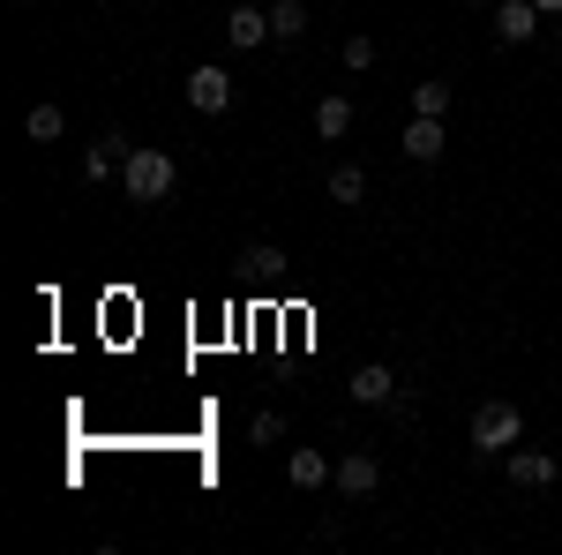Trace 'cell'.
<instances>
[{
	"label": "cell",
	"instance_id": "cb8c5ba5",
	"mask_svg": "<svg viewBox=\"0 0 562 555\" xmlns=\"http://www.w3.org/2000/svg\"><path fill=\"white\" fill-rule=\"evenodd\" d=\"M555 451H562V435H555Z\"/></svg>",
	"mask_w": 562,
	"mask_h": 555
},
{
	"label": "cell",
	"instance_id": "3957f363",
	"mask_svg": "<svg viewBox=\"0 0 562 555\" xmlns=\"http://www.w3.org/2000/svg\"><path fill=\"white\" fill-rule=\"evenodd\" d=\"M188 106H195L203 121H217V113H233V76H225L217 60H203V68H188Z\"/></svg>",
	"mask_w": 562,
	"mask_h": 555
},
{
	"label": "cell",
	"instance_id": "ba28073f",
	"mask_svg": "<svg viewBox=\"0 0 562 555\" xmlns=\"http://www.w3.org/2000/svg\"><path fill=\"white\" fill-rule=\"evenodd\" d=\"M330 488H338V496H375V488H383V466H375L368 451H346L338 473H330Z\"/></svg>",
	"mask_w": 562,
	"mask_h": 555
},
{
	"label": "cell",
	"instance_id": "8992f818",
	"mask_svg": "<svg viewBox=\"0 0 562 555\" xmlns=\"http://www.w3.org/2000/svg\"><path fill=\"white\" fill-rule=\"evenodd\" d=\"M442 151H450V129H442L435 113H413V121H405V158H413V166H435Z\"/></svg>",
	"mask_w": 562,
	"mask_h": 555
},
{
	"label": "cell",
	"instance_id": "30bf717a",
	"mask_svg": "<svg viewBox=\"0 0 562 555\" xmlns=\"http://www.w3.org/2000/svg\"><path fill=\"white\" fill-rule=\"evenodd\" d=\"M352 398H360V406H390V390H397V376H390L383 360H368V368H352Z\"/></svg>",
	"mask_w": 562,
	"mask_h": 555
},
{
	"label": "cell",
	"instance_id": "ac0fdd59",
	"mask_svg": "<svg viewBox=\"0 0 562 555\" xmlns=\"http://www.w3.org/2000/svg\"><path fill=\"white\" fill-rule=\"evenodd\" d=\"M248 270H262V278H270V270H285V248H270V241H256V248H248Z\"/></svg>",
	"mask_w": 562,
	"mask_h": 555
},
{
	"label": "cell",
	"instance_id": "ffe728a7",
	"mask_svg": "<svg viewBox=\"0 0 562 555\" xmlns=\"http://www.w3.org/2000/svg\"><path fill=\"white\" fill-rule=\"evenodd\" d=\"M532 8H540V15H562V0H532Z\"/></svg>",
	"mask_w": 562,
	"mask_h": 555
},
{
	"label": "cell",
	"instance_id": "603a6c76",
	"mask_svg": "<svg viewBox=\"0 0 562 555\" xmlns=\"http://www.w3.org/2000/svg\"><path fill=\"white\" fill-rule=\"evenodd\" d=\"M23 8H38V0H23Z\"/></svg>",
	"mask_w": 562,
	"mask_h": 555
},
{
	"label": "cell",
	"instance_id": "4fadbf2b",
	"mask_svg": "<svg viewBox=\"0 0 562 555\" xmlns=\"http://www.w3.org/2000/svg\"><path fill=\"white\" fill-rule=\"evenodd\" d=\"M23 135H31V143H60V135H68V113L45 98V106H31V113H23Z\"/></svg>",
	"mask_w": 562,
	"mask_h": 555
},
{
	"label": "cell",
	"instance_id": "5bb4252c",
	"mask_svg": "<svg viewBox=\"0 0 562 555\" xmlns=\"http://www.w3.org/2000/svg\"><path fill=\"white\" fill-rule=\"evenodd\" d=\"M270 38H278V45L307 38V8H301V0H278V8H270Z\"/></svg>",
	"mask_w": 562,
	"mask_h": 555
},
{
	"label": "cell",
	"instance_id": "52a82bcc",
	"mask_svg": "<svg viewBox=\"0 0 562 555\" xmlns=\"http://www.w3.org/2000/svg\"><path fill=\"white\" fill-rule=\"evenodd\" d=\"M495 38L503 45H532L540 38V8H532V0H495Z\"/></svg>",
	"mask_w": 562,
	"mask_h": 555
},
{
	"label": "cell",
	"instance_id": "44dd1931",
	"mask_svg": "<svg viewBox=\"0 0 562 555\" xmlns=\"http://www.w3.org/2000/svg\"><path fill=\"white\" fill-rule=\"evenodd\" d=\"M143 8H166V0H143Z\"/></svg>",
	"mask_w": 562,
	"mask_h": 555
},
{
	"label": "cell",
	"instance_id": "9c48e42d",
	"mask_svg": "<svg viewBox=\"0 0 562 555\" xmlns=\"http://www.w3.org/2000/svg\"><path fill=\"white\" fill-rule=\"evenodd\" d=\"M503 466H510L518 488H555V451H510Z\"/></svg>",
	"mask_w": 562,
	"mask_h": 555
},
{
	"label": "cell",
	"instance_id": "7a4b0ae2",
	"mask_svg": "<svg viewBox=\"0 0 562 555\" xmlns=\"http://www.w3.org/2000/svg\"><path fill=\"white\" fill-rule=\"evenodd\" d=\"M518 443H525V413L510 406V398H487V406L473 413V451L480 458H510Z\"/></svg>",
	"mask_w": 562,
	"mask_h": 555
},
{
	"label": "cell",
	"instance_id": "7c38bea8",
	"mask_svg": "<svg viewBox=\"0 0 562 555\" xmlns=\"http://www.w3.org/2000/svg\"><path fill=\"white\" fill-rule=\"evenodd\" d=\"M346 129H352V98H346V90H330V98L315 106V135H323V143H338Z\"/></svg>",
	"mask_w": 562,
	"mask_h": 555
},
{
	"label": "cell",
	"instance_id": "d6986e66",
	"mask_svg": "<svg viewBox=\"0 0 562 555\" xmlns=\"http://www.w3.org/2000/svg\"><path fill=\"white\" fill-rule=\"evenodd\" d=\"M383 413H390V421H413V413H420V398H413V390H390Z\"/></svg>",
	"mask_w": 562,
	"mask_h": 555
},
{
	"label": "cell",
	"instance_id": "7402d4cb",
	"mask_svg": "<svg viewBox=\"0 0 562 555\" xmlns=\"http://www.w3.org/2000/svg\"><path fill=\"white\" fill-rule=\"evenodd\" d=\"M473 8H495V0H473Z\"/></svg>",
	"mask_w": 562,
	"mask_h": 555
},
{
	"label": "cell",
	"instance_id": "9a60e30c",
	"mask_svg": "<svg viewBox=\"0 0 562 555\" xmlns=\"http://www.w3.org/2000/svg\"><path fill=\"white\" fill-rule=\"evenodd\" d=\"M360 196H368V173H360V166L330 173V203H360Z\"/></svg>",
	"mask_w": 562,
	"mask_h": 555
},
{
	"label": "cell",
	"instance_id": "e0dca14e",
	"mask_svg": "<svg viewBox=\"0 0 562 555\" xmlns=\"http://www.w3.org/2000/svg\"><path fill=\"white\" fill-rule=\"evenodd\" d=\"M346 68H352V76L375 68V38H368V31H352V38H346Z\"/></svg>",
	"mask_w": 562,
	"mask_h": 555
},
{
	"label": "cell",
	"instance_id": "277c9868",
	"mask_svg": "<svg viewBox=\"0 0 562 555\" xmlns=\"http://www.w3.org/2000/svg\"><path fill=\"white\" fill-rule=\"evenodd\" d=\"M225 45H240V53L270 45V8H256V0H233V8H225Z\"/></svg>",
	"mask_w": 562,
	"mask_h": 555
},
{
	"label": "cell",
	"instance_id": "8fae6325",
	"mask_svg": "<svg viewBox=\"0 0 562 555\" xmlns=\"http://www.w3.org/2000/svg\"><path fill=\"white\" fill-rule=\"evenodd\" d=\"M128 151H135V143H121V135H105V143H90V151H83V180H113Z\"/></svg>",
	"mask_w": 562,
	"mask_h": 555
},
{
	"label": "cell",
	"instance_id": "2e32d148",
	"mask_svg": "<svg viewBox=\"0 0 562 555\" xmlns=\"http://www.w3.org/2000/svg\"><path fill=\"white\" fill-rule=\"evenodd\" d=\"M413 113H435V121H442V113H450V84H442V76H435V84H413Z\"/></svg>",
	"mask_w": 562,
	"mask_h": 555
},
{
	"label": "cell",
	"instance_id": "6da1fadb",
	"mask_svg": "<svg viewBox=\"0 0 562 555\" xmlns=\"http://www.w3.org/2000/svg\"><path fill=\"white\" fill-rule=\"evenodd\" d=\"M173 180H180V166H173V151H158V143H135L128 158H121V188H128V203H166Z\"/></svg>",
	"mask_w": 562,
	"mask_h": 555
},
{
	"label": "cell",
	"instance_id": "5b68a950",
	"mask_svg": "<svg viewBox=\"0 0 562 555\" xmlns=\"http://www.w3.org/2000/svg\"><path fill=\"white\" fill-rule=\"evenodd\" d=\"M330 458H323V451H315V443H293V451H285V488H301V496H315V488H330Z\"/></svg>",
	"mask_w": 562,
	"mask_h": 555
}]
</instances>
